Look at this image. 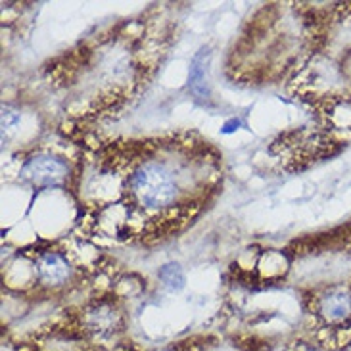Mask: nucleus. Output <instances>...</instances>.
<instances>
[{
  "label": "nucleus",
  "instance_id": "obj_1",
  "mask_svg": "<svg viewBox=\"0 0 351 351\" xmlns=\"http://www.w3.org/2000/svg\"><path fill=\"white\" fill-rule=\"evenodd\" d=\"M309 311L315 326L326 336V343L351 342V282H334L317 290Z\"/></svg>",
  "mask_w": 351,
  "mask_h": 351
},
{
  "label": "nucleus",
  "instance_id": "obj_2",
  "mask_svg": "<svg viewBox=\"0 0 351 351\" xmlns=\"http://www.w3.org/2000/svg\"><path fill=\"white\" fill-rule=\"evenodd\" d=\"M123 326V317L112 302H95L81 313V330L96 338L114 336Z\"/></svg>",
  "mask_w": 351,
  "mask_h": 351
},
{
  "label": "nucleus",
  "instance_id": "obj_3",
  "mask_svg": "<svg viewBox=\"0 0 351 351\" xmlns=\"http://www.w3.org/2000/svg\"><path fill=\"white\" fill-rule=\"evenodd\" d=\"M21 179L35 186H52L66 179L67 165L56 156L37 154L21 165Z\"/></svg>",
  "mask_w": 351,
  "mask_h": 351
},
{
  "label": "nucleus",
  "instance_id": "obj_4",
  "mask_svg": "<svg viewBox=\"0 0 351 351\" xmlns=\"http://www.w3.org/2000/svg\"><path fill=\"white\" fill-rule=\"evenodd\" d=\"M35 275L40 285L58 288V286L67 285L73 276V265L69 257L62 252L50 250V252H40L35 257Z\"/></svg>",
  "mask_w": 351,
  "mask_h": 351
},
{
  "label": "nucleus",
  "instance_id": "obj_5",
  "mask_svg": "<svg viewBox=\"0 0 351 351\" xmlns=\"http://www.w3.org/2000/svg\"><path fill=\"white\" fill-rule=\"evenodd\" d=\"M211 62V50L209 47H202L196 56L192 58L189 73V90L199 100H208V67Z\"/></svg>",
  "mask_w": 351,
  "mask_h": 351
},
{
  "label": "nucleus",
  "instance_id": "obj_6",
  "mask_svg": "<svg viewBox=\"0 0 351 351\" xmlns=\"http://www.w3.org/2000/svg\"><path fill=\"white\" fill-rule=\"evenodd\" d=\"M158 276H160L162 285L165 286V288H169L171 292H177V290H180V288L184 286V273H182V269H180V265H177V263H167V265H163L162 269H160Z\"/></svg>",
  "mask_w": 351,
  "mask_h": 351
},
{
  "label": "nucleus",
  "instance_id": "obj_7",
  "mask_svg": "<svg viewBox=\"0 0 351 351\" xmlns=\"http://www.w3.org/2000/svg\"><path fill=\"white\" fill-rule=\"evenodd\" d=\"M19 123V114L18 112H14L12 108H6L4 106V110H2V129H4V133H10V131H14Z\"/></svg>",
  "mask_w": 351,
  "mask_h": 351
},
{
  "label": "nucleus",
  "instance_id": "obj_8",
  "mask_svg": "<svg viewBox=\"0 0 351 351\" xmlns=\"http://www.w3.org/2000/svg\"><path fill=\"white\" fill-rule=\"evenodd\" d=\"M160 351H189L186 350V346H171V348H163Z\"/></svg>",
  "mask_w": 351,
  "mask_h": 351
}]
</instances>
